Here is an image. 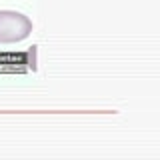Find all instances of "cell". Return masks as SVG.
Instances as JSON below:
<instances>
[{
	"instance_id": "obj_1",
	"label": "cell",
	"mask_w": 160,
	"mask_h": 160,
	"mask_svg": "<svg viewBox=\"0 0 160 160\" xmlns=\"http://www.w3.org/2000/svg\"><path fill=\"white\" fill-rule=\"evenodd\" d=\"M32 32V22L22 12L14 10H0V42L14 44L28 38Z\"/></svg>"
}]
</instances>
